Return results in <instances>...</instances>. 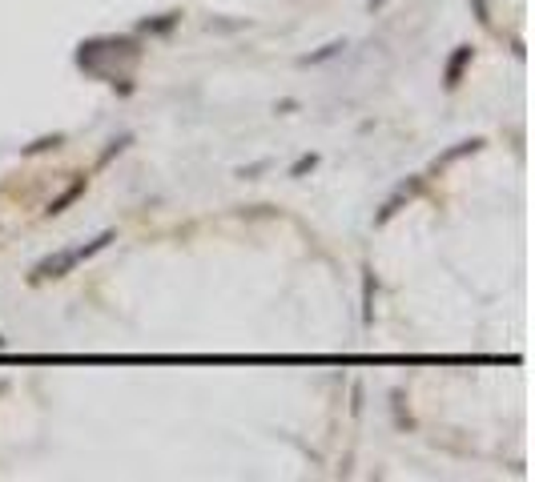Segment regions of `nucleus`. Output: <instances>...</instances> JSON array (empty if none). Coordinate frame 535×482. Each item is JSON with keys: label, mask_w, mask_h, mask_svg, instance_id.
Returning <instances> with one entry per match:
<instances>
[]
</instances>
